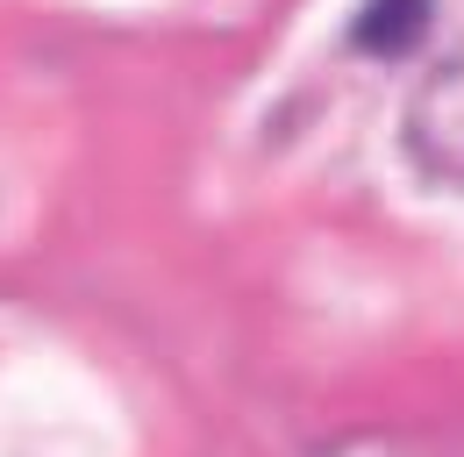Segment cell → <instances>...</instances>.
<instances>
[{
  "mask_svg": "<svg viewBox=\"0 0 464 457\" xmlns=\"http://www.w3.org/2000/svg\"><path fill=\"white\" fill-rule=\"evenodd\" d=\"M429 29V0H379L364 22H357V44L364 51H401Z\"/></svg>",
  "mask_w": 464,
  "mask_h": 457,
  "instance_id": "2",
  "label": "cell"
},
{
  "mask_svg": "<svg viewBox=\"0 0 464 457\" xmlns=\"http://www.w3.org/2000/svg\"><path fill=\"white\" fill-rule=\"evenodd\" d=\"M407 143L436 179H464V72H450L443 86L421 93V108L407 122Z\"/></svg>",
  "mask_w": 464,
  "mask_h": 457,
  "instance_id": "1",
  "label": "cell"
}]
</instances>
